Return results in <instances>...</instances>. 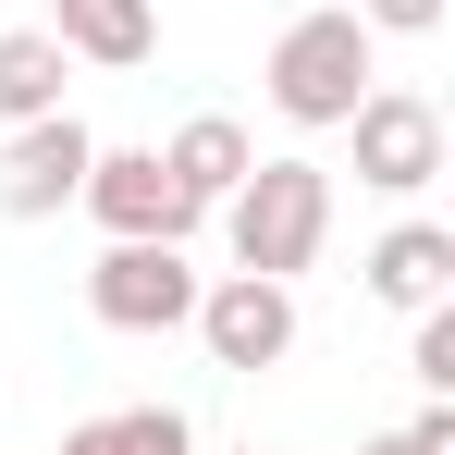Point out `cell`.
Segmentation results:
<instances>
[{"label":"cell","instance_id":"obj_15","mask_svg":"<svg viewBox=\"0 0 455 455\" xmlns=\"http://www.w3.org/2000/svg\"><path fill=\"white\" fill-rule=\"evenodd\" d=\"M406 455H455V394H431V406L406 419Z\"/></svg>","mask_w":455,"mask_h":455},{"label":"cell","instance_id":"obj_5","mask_svg":"<svg viewBox=\"0 0 455 455\" xmlns=\"http://www.w3.org/2000/svg\"><path fill=\"white\" fill-rule=\"evenodd\" d=\"M197 345H210V370H283L296 357V283H271V271H222V283H197V320H185Z\"/></svg>","mask_w":455,"mask_h":455},{"label":"cell","instance_id":"obj_11","mask_svg":"<svg viewBox=\"0 0 455 455\" xmlns=\"http://www.w3.org/2000/svg\"><path fill=\"white\" fill-rule=\"evenodd\" d=\"M62 75H75V50H62L50 25H12V37H0V136L37 124V111H62Z\"/></svg>","mask_w":455,"mask_h":455},{"label":"cell","instance_id":"obj_10","mask_svg":"<svg viewBox=\"0 0 455 455\" xmlns=\"http://www.w3.org/2000/svg\"><path fill=\"white\" fill-rule=\"evenodd\" d=\"M50 37H62L75 62H99V75H136V62L160 50V12H148V0H62Z\"/></svg>","mask_w":455,"mask_h":455},{"label":"cell","instance_id":"obj_8","mask_svg":"<svg viewBox=\"0 0 455 455\" xmlns=\"http://www.w3.org/2000/svg\"><path fill=\"white\" fill-rule=\"evenodd\" d=\"M160 160H172V185H185L197 210H222L234 185H246V160H259V136H246L234 111H185V124L160 136Z\"/></svg>","mask_w":455,"mask_h":455},{"label":"cell","instance_id":"obj_2","mask_svg":"<svg viewBox=\"0 0 455 455\" xmlns=\"http://www.w3.org/2000/svg\"><path fill=\"white\" fill-rule=\"evenodd\" d=\"M370 62H381V37L357 25V0H320V12H296V25L271 37L259 86H271V111H283L296 136H332V124L370 99Z\"/></svg>","mask_w":455,"mask_h":455},{"label":"cell","instance_id":"obj_3","mask_svg":"<svg viewBox=\"0 0 455 455\" xmlns=\"http://www.w3.org/2000/svg\"><path fill=\"white\" fill-rule=\"evenodd\" d=\"M197 259L185 246H160V234H111L99 246V271H86V320L99 332H185L197 320Z\"/></svg>","mask_w":455,"mask_h":455},{"label":"cell","instance_id":"obj_4","mask_svg":"<svg viewBox=\"0 0 455 455\" xmlns=\"http://www.w3.org/2000/svg\"><path fill=\"white\" fill-rule=\"evenodd\" d=\"M332 136H357V185H370V197H419V185H443V111H431L419 86H370Z\"/></svg>","mask_w":455,"mask_h":455},{"label":"cell","instance_id":"obj_14","mask_svg":"<svg viewBox=\"0 0 455 455\" xmlns=\"http://www.w3.org/2000/svg\"><path fill=\"white\" fill-rule=\"evenodd\" d=\"M443 12H455V0H357V25H370V37H431Z\"/></svg>","mask_w":455,"mask_h":455},{"label":"cell","instance_id":"obj_7","mask_svg":"<svg viewBox=\"0 0 455 455\" xmlns=\"http://www.w3.org/2000/svg\"><path fill=\"white\" fill-rule=\"evenodd\" d=\"M86 160H99V136H86L75 111L12 124V136H0V222H62L75 185H86Z\"/></svg>","mask_w":455,"mask_h":455},{"label":"cell","instance_id":"obj_16","mask_svg":"<svg viewBox=\"0 0 455 455\" xmlns=\"http://www.w3.org/2000/svg\"><path fill=\"white\" fill-rule=\"evenodd\" d=\"M370 455H406V431H381V443H370Z\"/></svg>","mask_w":455,"mask_h":455},{"label":"cell","instance_id":"obj_9","mask_svg":"<svg viewBox=\"0 0 455 455\" xmlns=\"http://www.w3.org/2000/svg\"><path fill=\"white\" fill-rule=\"evenodd\" d=\"M357 283H370L381 307H431V296H455V234H443V222H394L370 259H357Z\"/></svg>","mask_w":455,"mask_h":455},{"label":"cell","instance_id":"obj_6","mask_svg":"<svg viewBox=\"0 0 455 455\" xmlns=\"http://www.w3.org/2000/svg\"><path fill=\"white\" fill-rule=\"evenodd\" d=\"M75 210H86L99 234H160V246H185V234L210 222V210L172 185V160H160V148H99V160H86V185H75Z\"/></svg>","mask_w":455,"mask_h":455},{"label":"cell","instance_id":"obj_1","mask_svg":"<svg viewBox=\"0 0 455 455\" xmlns=\"http://www.w3.org/2000/svg\"><path fill=\"white\" fill-rule=\"evenodd\" d=\"M222 246H234V271H271V283H296V271H320V246H332V172L320 160H246V185H234L222 210Z\"/></svg>","mask_w":455,"mask_h":455},{"label":"cell","instance_id":"obj_13","mask_svg":"<svg viewBox=\"0 0 455 455\" xmlns=\"http://www.w3.org/2000/svg\"><path fill=\"white\" fill-rule=\"evenodd\" d=\"M419 332H406V381L419 394H455V296H431V307H406Z\"/></svg>","mask_w":455,"mask_h":455},{"label":"cell","instance_id":"obj_12","mask_svg":"<svg viewBox=\"0 0 455 455\" xmlns=\"http://www.w3.org/2000/svg\"><path fill=\"white\" fill-rule=\"evenodd\" d=\"M62 455H197V431H185V406H99L62 431Z\"/></svg>","mask_w":455,"mask_h":455}]
</instances>
